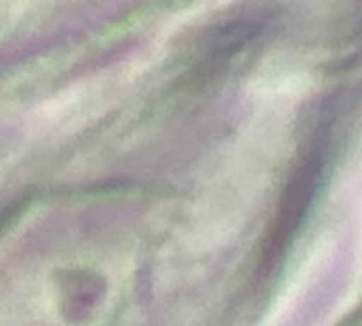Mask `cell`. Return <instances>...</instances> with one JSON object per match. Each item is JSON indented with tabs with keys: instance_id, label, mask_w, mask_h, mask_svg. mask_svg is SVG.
Listing matches in <instances>:
<instances>
[{
	"instance_id": "2",
	"label": "cell",
	"mask_w": 362,
	"mask_h": 326,
	"mask_svg": "<svg viewBox=\"0 0 362 326\" xmlns=\"http://www.w3.org/2000/svg\"><path fill=\"white\" fill-rule=\"evenodd\" d=\"M344 326H362V308L352 316V318H348V320L344 322Z\"/></svg>"
},
{
	"instance_id": "1",
	"label": "cell",
	"mask_w": 362,
	"mask_h": 326,
	"mask_svg": "<svg viewBox=\"0 0 362 326\" xmlns=\"http://www.w3.org/2000/svg\"><path fill=\"white\" fill-rule=\"evenodd\" d=\"M329 136L331 134L327 123H320L308 151L301 155L297 168L286 180L280 204L276 208V214L272 219V225L263 242L261 263H259L261 276H269L278 269V265L291 250L295 238L299 235L305 219L312 212V206L316 202V195L325 178Z\"/></svg>"
}]
</instances>
